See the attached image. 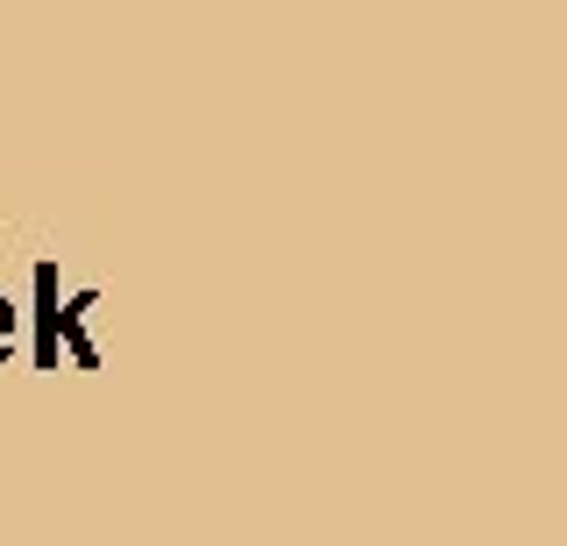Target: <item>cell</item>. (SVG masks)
Returning <instances> with one entry per match:
<instances>
[{
	"label": "cell",
	"instance_id": "obj_1",
	"mask_svg": "<svg viewBox=\"0 0 567 546\" xmlns=\"http://www.w3.org/2000/svg\"><path fill=\"white\" fill-rule=\"evenodd\" d=\"M58 262H35V312H22V327H29V356H35V369H58L64 356H58V333H50V327H58Z\"/></svg>",
	"mask_w": 567,
	"mask_h": 546
},
{
	"label": "cell",
	"instance_id": "obj_3",
	"mask_svg": "<svg viewBox=\"0 0 567 546\" xmlns=\"http://www.w3.org/2000/svg\"><path fill=\"white\" fill-rule=\"evenodd\" d=\"M14 348H22V306H14V298L0 291V369L14 362Z\"/></svg>",
	"mask_w": 567,
	"mask_h": 546
},
{
	"label": "cell",
	"instance_id": "obj_2",
	"mask_svg": "<svg viewBox=\"0 0 567 546\" xmlns=\"http://www.w3.org/2000/svg\"><path fill=\"white\" fill-rule=\"evenodd\" d=\"M93 306H100V291H71V298H58V356L71 362V369H100V348H93Z\"/></svg>",
	"mask_w": 567,
	"mask_h": 546
}]
</instances>
